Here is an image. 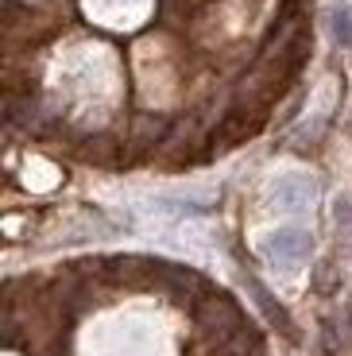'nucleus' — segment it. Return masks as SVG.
<instances>
[{"mask_svg":"<svg viewBox=\"0 0 352 356\" xmlns=\"http://www.w3.org/2000/svg\"><path fill=\"white\" fill-rule=\"evenodd\" d=\"M264 252L275 264H302L310 256V232L306 229H279L264 241Z\"/></svg>","mask_w":352,"mask_h":356,"instance_id":"obj_1","label":"nucleus"},{"mask_svg":"<svg viewBox=\"0 0 352 356\" xmlns=\"http://www.w3.org/2000/svg\"><path fill=\"white\" fill-rule=\"evenodd\" d=\"M248 291H252L255 306H259V310L267 314V321H271V325H275V330L282 333V337H287V341H298V330H294L291 314H287V310H282L279 302H275V294L267 291V286L259 283V279H255V275H248Z\"/></svg>","mask_w":352,"mask_h":356,"instance_id":"obj_2","label":"nucleus"},{"mask_svg":"<svg viewBox=\"0 0 352 356\" xmlns=\"http://www.w3.org/2000/svg\"><path fill=\"white\" fill-rule=\"evenodd\" d=\"M329 27H333V39L341 47H352V8H333V19H329Z\"/></svg>","mask_w":352,"mask_h":356,"instance_id":"obj_3","label":"nucleus"}]
</instances>
